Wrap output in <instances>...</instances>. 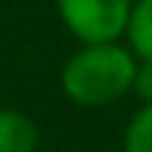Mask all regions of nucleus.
<instances>
[{
  "mask_svg": "<svg viewBox=\"0 0 152 152\" xmlns=\"http://www.w3.org/2000/svg\"><path fill=\"white\" fill-rule=\"evenodd\" d=\"M121 152H152V102L140 106L124 127Z\"/></svg>",
  "mask_w": 152,
  "mask_h": 152,
  "instance_id": "nucleus-5",
  "label": "nucleus"
},
{
  "mask_svg": "<svg viewBox=\"0 0 152 152\" xmlns=\"http://www.w3.org/2000/svg\"><path fill=\"white\" fill-rule=\"evenodd\" d=\"M137 56L121 44H84L65 59L59 75L62 93L84 109H102L130 93Z\"/></svg>",
  "mask_w": 152,
  "mask_h": 152,
  "instance_id": "nucleus-1",
  "label": "nucleus"
},
{
  "mask_svg": "<svg viewBox=\"0 0 152 152\" xmlns=\"http://www.w3.org/2000/svg\"><path fill=\"white\" fill-rule=\"evenodd\" d=\"M134 0H56L62 25L84 44H118L127 31Z\"/></svg>",
  "mask_w": 152,
  "mask_h": 152,
  "instance_id": "nucleus-2",
  "label": "nucleus"
},
{
  "mask_svg": "<svg viewBox=\"0 0 152 152\" xmlns=\"http://www.w3.org/2000/svg\"><path fill=\"white\" fill-rule=\"evenodd\" d=\"M37 124L19 109H0V152H34Z\"/></svg>",
  "mask_w": 152,
  "mask_h": 152,
  "instance_id": "nucleus-3",
  "label": "nucleus"
},
{
  "mask_svg": "<svg viewBox=\"0 0 152 152\" xmlns=\"http://www.w3.org/2000/svg\"><path fill=\"white\" fill-rule=\"evenodd\" d=\"M130 93L140 96L143 106L152 102V62H140V59H137V75H134V87H130Z\"/></svg>",
  "mask_w": 152,
  "mask_h": 152,
  "instance_id": "nucleus-6",
  "label": "nucleus"
},
{
  "mask_svg": "<svg viewBox=\"0 0 152 152\" xmlns=\"http://www.w3.org/2000/svg\"><path fill=\"white\" fill-rule=\"evenodd\" d=\"M124 37L140 62H152V0H134Z\"/></svg>",
  "mask_w": 152,
  "mask_h": 152,
  "instance_id": "nucleus-4",
  "label": "nucleus"
}]
</instances>
